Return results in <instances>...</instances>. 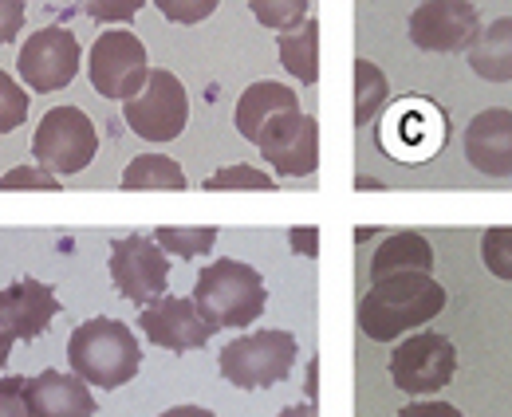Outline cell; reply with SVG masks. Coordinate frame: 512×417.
Instances as JSON below:
<instances>
[{
    "mask_svg": "<svg viewBox=\"0 0 512 417\" xmlns=\"http://www.w3.org/2000/svg\"><path fill=\"white\" fill-rule=\"evenodd\" d=\"M446 311V288L430 272H402L375 280L371 292L359 299V327L375 343H394L438 319Z\"/></svg>",
    "mask_w": 512,
    "mask_h": 417,
    "instance_id": "1",
    "label": "cell"
},
{
    "mask_svg": "<svg viewBox=\"0 0 512 417\" xmlns=\"http://www.w3.org/2000/svg\"><path fill=\"white\" fill-rule=\"evenodd\" d=\"M67 366L99 386V390H119L127 386L130 378L142 370V347H138V335L130 331L127 323L119 319H107V315H95L87 323H79L67 339Z\"/></svg>",
    "mask_w": 512,
    "mask_h": 417,
    "instance_id": "2",
    "label": "cell"
},
{
    "mask_svg": "<svg viewBox=\"0 0 512 417\" xmlns=\"http://www.w3.org/2000/svg\"><path fill=\"white\" fill-rule=\"evenodd\" d=\"M193 303L217 331L249 327L268 307V288L253 264L225 256V260H213L209 268H201V276L193 284Z\"/></svg>",
    "mask_w": 512,
    "mask_h": 417,
    "instance_id": "3",
    "label": "cell"
},
{
    "mask_svg": "<svg viewBox=\"0 0 512 417\" xmlns=\"http://www.w3.org/2000/svg\"><path fill=\"white\" fill-rule=\"evenodd\" d=\"M296 355H300V343L292 331H256V335H241V339L225 343L217 355V366L229 386L264 390L292 374Z\"/></svg>",
    "mask_w": 512,
    "mask_h": 417,
    "instance_id": "4",
    "label": "cell"
},
{
    "mask_svg": "<svg viewBox=\"0 0 512 417\" xmlns=\"http://www.w3.org/2000/svg\"><path fill=\"white\" fill-rule=\"evenodd\" d=\"M95 150H99L95 122L87 119V111H79V107H52L32 134L36 162L44 170L60 174V178L87 170L95 162Z\"/></svg>",
    "mask_w": 512,
    "mask_h": 417,
    "instance_id": "5",
    "label": "cell"
},
{
    "mask_svg": "<svg viewBox=\"0 0 512 417\" xmlns=\"http://www.w3.org/2000/svg\"><path fill=\"white\" fill-rule=\"evenodd\" d=\"M123 119L142 142H174L190 122V95L182 79L166 67H154L146 87L127 99Z\"/></svg>",
    "mask_w": 512,
    "mask_h": 417,
    "instance_id": "6",
    "label": "cell"
},
{
    "mask_svg": "<svg viewBox=\"0 0 512 417\" xmlns=\"http://www.w3.org/2000/svg\"><path fill=\"white\" fill-rule=\"evenodd\" d=\"M91 87L103 99H134L146 79H150V60H146V44L130 32V28H107L95 44H91V60H87Z\"/></svg>",
    "mask_w": 512,
    "mask_h": 417,
    "instance_id": "7",
    "label": "cell"
},
{
    "mask_svg": "<svg viewBox=\"0 0 512 417\" xmlns=\"http://www.w3.org/2000/svg\"><path fill=\"white\" fill-rule=\"evenodd\" d=\"M453 374H457V347L449 335H438V331L406 335L390 355V378L410 398L446 390Z\"/></svg>",
    "mask_w": 512,
    "mask_h": 417,
    "instance_id": "8",
    "label": "cell"
},
{
    "mask_svg": "<svg viewBox=\"0 0 512 417\" xmlns=\"http://www.w3.org/2000/svg\"><path fill=\"white\" fill-rule=\"evenodd\" d=\"M446 130V115L430 99L410 95L390 107V115L379 126V146H383V154L398 158V162H426L442 150Z\"/></svg>",
    "mask_w": 512,
    "mask_h": 417,
    "instance_id": "9",
    "label": "cell"
},
{
    "mask_svg": "<svg viewBox=\"0 0 512 417\" xmlns=\"http://www.w3.org/2000/svg\"><path fill=\"white\" fill-rule=\"evenodd\" d=\"M111 280L115 292L138 307H150L166 296L170 284V256L154 237H119L111 240Z\"/></svg>",
    "mask_w": 512,
    "mask_h": 417,
    "instance_id": "10",
    "label": "cell"
},
{
    "mask_svg": "<svg viewBox=\"0 0 512 417\" xmlns=\"http://www.w3.org/2000/svg\"><path fill=\"white\" fill-rule=\"evenodd\" d=\"M481 28V12L469 0H426L410 12V44L438 56L469 52Z\"/></svg>",
    "mask_w": 512,
    "mask_h": 417,
    "instance_id": "11",
    "label": "cell"
},
{
    "mask_svg": "<svg viewBox=\"0 0 512 417\" xmlns=\"http://www.w3.org/2000/svg\"><path fill=\"white\" fill-rule=\"evenodd\" d=\"M256 150L280 178H308L320 166V122L304 111H288L260 130Z\"/></svg>",
    "mask_w": 512,
    "mask_h": 417,
    "instance_id": "12",
    "label": "cell"
},
{
    "mask_svg": "<svg viewBox=\"0 0 512 417\" xmlns=\"http://www.w3.org/2000/svg\"><path fill=\"white\" fill-rule=\"evenodd\" d=\"M20 79L40 91V95H52V91H64L67 83L75 79L79 71V40L75 32L64 24H52V28H40L28 36V44L20 48Z\"/></svg>",
    "mask_w": 512,
    "mask_h": 417,
    "instance_id": "13",
    "label": "cell"
},
{
    "mask_svg": "<svg viewBox=\"0 0 512 417\" xmlns=\"http://www.w3.org/2000/svg\"><path fill=\"white\" fill-rule=\"evenodd\" d=\"M138 327H142V335H146L154 347L174 351V355L197 351V347H205V343L217 335V327L201 315V307L193 303V296L190 299L162 296L158 303L142 307V311H138Z\"/></svg>",
    "mask_w": 512,
    "mask_h": 417,
    "instance_id": "14",
    "label": "cell"
},
{
    "mask_svg": "<svg viewBox=\"0 0 512 417\" xmlns=\"http://www.w3.org/2000/svg\"><path fill=\"white\" fill-rule=\"evenodd\" d=\"M60 315V299L56 288L44 280H16L12 288H0V331H8L12 339H40L48 331V323Z\"/></svg>",
    "mask_w": 512,
    "mask_h": 417,
    "instance_id": "15",
    "label": "cell"
},
{
    "mask_svg": "<svg viewBox=\"0 0 512 417\" xmlns=\"http://www.w3.org/2000/svg\"><path fill=\"white\" fill-rule=\"evenodd\" d=\"M465 162L485 178H512V111L489 107L465 126Z\"/></svg>",
    "mask_w": 512,
    "mask_h": 417,
    "instance_id": "16",
    "label": "cell"
},
{
    "mask_svg": "<svg viewBox=\"0 0 512 417\" xmlns=\"http://www.w3.org/2000/svg\"><path fill=\"white\" fill-rule=\"evenodd\" d=\"M28 406L36 417H95L91 382L75 370H44L28 378Z\"/></svg>",
    "mask_w": 512,
    "mask_h": 417,
    "instance_id": "17",
    "label": "cell"
},
{
    "mask_svg": "<svg viewBox=\"0 0 512 417\" xmlns=\"http://www.w3.org/2000/svg\"><path fill=\"white\" fill-rule=\"evenodd\" d=\"M288 111H300L296 91H292L288 83L260 79V83H253V87H249V91L237 99V130H241V138H249V142L256 146L260 130H264L272 119L288 115Z\"/></svg>",
    "mask_w": 512,
    "mask_h": 417,
    "instance_id": "18",
    "label": "cell"
},
{
    "mask_svg": "<svg viewBox=\"0 0 512 417\" xmlns=\"http://www.w3.org/2000/svg\"><path fill=\"white\" fill-rule=\"evenodd\" d=\"M402 272H434V248L430 240L414 229H398L379 244V252L371 256V280L386 276H402Z\"/></svg>",
    "mask_w": 512,
    "mask_h": 417,
    "instance_id": "19",
    "label": "cell"
},
{
    "mask_svg": "<svg viewBox=\"0 0 512 417\" xmlns=\"http://www.w3.org/2000/svg\"><path fill=\"white\" fill-rule=\"evenodd\" d=\"M469 67L489 83H512V16H501L481 28L473 48L465 52Z\"/></svg>",
    "mask_w": 512,
    "mask_h": 417,
    "instance_id": "20",
    "label": "cell"
},
{
    "mask_svg": "<svg viewBox=\"0 0 512 417\" xmlns=\"http://www.w3.org/2000/svg\"><path fill=\"white\" fill-rule=\"evenodd\" d=\"M276 52L288 75H296L300 83H320V24L308 16L300 28L292 32H280L276 40Z\"/></svg>",
    "mask_w": 512,
    "mask_h": 417,
    "instance_id": "21",
    "label": "cell"
},
{
    "mask_svg": "<svg viewBox=\"0 0 512 417\" xmlns=\"http://www.w3.org/2000/svg\"><path fill=\"white\" fill-rule=\"evenodd\" d=\"M123 189H186L190 181H186V170L174 162V158H166V154H142V158H134L127 170H123V181H119Z\"/></svg>",
    "mask_w": 512,
    "mask_h": 417,
    "instance_id": "22",
    "label": "cell"
},
{
    "mask_svg": "<svg viewBox=\"0 0 512 417\" xmlns=\"http://www.w3.org/2000/svg\"><path fill=\"white\" fill-rule=\"evenodd\" d=\"M390 99L383 67L371 60H355V126H367Z\"/></svg>",
    "mask_w": 512,
    "mask_h": 417,
    "instance_id": "23",
    "label": "cell"
},
{
    "mask_svg": "<svg viewBox=\"0 0 512 417\" xmlns=\"http://www.w3.org/2000/svg\"><path fill=\"white\" fill-rule=\"evenodd\" d=\"M154 240L162 244L166 256L193 260V256H205L217 244V229L213 225H158Z\"/></svg>",
    "mask_w": 512,
    "mask_h": 417,
    "instance_id": "24",
    "label": "cell"
},
{
    "mask_svg": "<svg viewBox=\"0 0 512 417\" xmlns=\"http://www.w3.org/2000/svg\"><path fill=\"white\" fill-rule=\"evenodd\" d=\"M308 4H312V0H249L253 16L264 28H272V32H292V28H300V24L308 20Z\"/></svg>",
    "mask_w": 512,
    "mask_h": 417,
    "instance_id": "25",
    "label": "cell"
},
{
    "mask_svg": "<svg viewBox=\"0 0 512 417\" xmlns=\"http://www.w3.org/2000/svg\"><path fill=\"white\" fill-rule=\"evenodd\" d=\"M481 260H485V268L497 280L512 284V225L485 229V237H481Z\"/></svg>",
    "mask_w": 512,
    "mask_h": 417,
    "instance_id": "26",
    "label": "cell"
},
{
    "mask_svg": "<svg viewBox=\"0 0 512 417\" xmlns=\"http://www.w3.org/2000/svg\"><path fill=\"white\" fill-rule=\"evenodd\" d=\"M28 119V91L12 83L8 71H0V134H12Z\"/></svg>",
    "mask_w": 512,
    "mask_h": 417,
    "instance_id": "27",
    "label": "cell"
},
{
    "mask_svg": "<svg viewBox=\"0 0 512 417\" xmlns=\"http://www.w3.org/2000/svg\"><path fill=\"white\" fill-rule=\"evenodd\" d=\"M205 189L221 193V189H276V178H268L256 166H221L213 178H205Z\"/></svg>",
    "mask_w": 512,
    "mask_h": 417,
    "instance_id": "28",
    "label": "cell"
},
{
    "mask_svg": "<svg viewBox=\"0 0 512 417\" xmlns=\"http://www.w3.org/2000/svg\"><path fill=\"white\" fill-rule=\"evenodd\" d=\"M154 4L170 24H201L217 12L221 0H154Z\"/></svg>",
    "mask_w": 512,
    "mask_h": 417,
    "instance_id": "29",
    "label": "cell"
},
{
    "mask_svg": "<svg viewBox=\"0 0 512 417\" xmlns=\"http://www.w3.org/2000/svg\"><path fill=\"white\" fill-rule=\"evenodd\" d=\"M0 189L4 193H12V189H48V193H56L60 178L52 170H44V166H16V170H8L0 178Z\"/></svg>",
    "mask_w": 512,
    "mask_h": 417,
    "instance_id": "30",
    "label": "cell"
},
{
    "mask_svg": "<svg viewBox=\"0 0 512 417\" xmlns=\"http://www.w3.org/2000/svg\"><path fill=\"white\" fill-rule=\"evenodd\" d=\"M83 4V12L91 16V20H99V24H127L138 16V8L146 4V0H79Z\"/></svg>",
    "mask_w": 512,
    "mask_h": 417,
    "instance_id": "31",
    "label": "cell"
},
{
    "mask_svg": "<svg viewBox=\"0 0 512 417\" xmlns=\"http://www.w3.org/2000/svg\"><path fill=\"white\" fill-rule=\"evenodd\" d=\"M0 417H36L28 406V378L20 374L0 378Z\"/></svg>",
    "mask_w": 512,
    "mask_h": 417,
    "instance_id": "32",
    "label": "cell"
},
{
    "mask_svg": "<svg viewBox=\"0 0 512 417\" xmlns=\"http://www.w3.org/2000/svg\"><path fill=\"white\" fill-rule=\"evenodd\" d=\"M24 28V0H0V48L12 44Z\"/></svg>",
    "mask_w": 512,
    "mask_h": 417,
    "instance_id": "33",
    "label": "cell"
},
{
    "mask_svg": "<svg viewBox=\"0 0 512 417\" xmlns=\"http://www.w3.org/2000/svg\"><path fill=\"white\" fill-rule=\"evenodd\" d=\"M398 417H461V410L449 402H410L398 410Z\"/></svg>",
    "mask_w": 512,
    "mask_h": 417,
    "instance_id": "34",
    "label": "cell"
},
{
    "mask_svg": "<svg viewBox=\"0 0 512 417\" xmlns=\"http://www.w3.org/2000/svg\"><path fill=\"white\" fill-rule=\"evenodd\" d=\"M158 417H217L213 410H205V406H174V410H166V414Z\"/></svg>",
    "mask_w": 512,
    "mask_h": 417,
    "instance_id": "35",
    "label": "cell"
},
{
    "mask_svg": "<svg viewBox=\"0 0 512 417\" xmlns=\"http://www.w3.org/2000/svg\"><path fill=\"white\" fill-rule=\"evenodd\" d=\"M276 417H320V410H316V402H300V406H288V410H280Z\"/></svg>",
    "mask_w": 512,
    "mask_h": 417,
    "instance_id": "36",
    "label": "cell"
},
{
    "mask_svg": "<svg viewBox=\"0 0 512 417\" xmlns=\"http://www.w3.org/2000/svg\"><path fill=\"white\" fill-rule=\"evenodd\" d=\"M312 240H316V229H292V248L300 244V248H308V252H316V244H312Z\"/></svg>",
    "mask_w": 512,
    "mask_h": 417,
    "instance_id": "37",
    "label": "cell"
},
{
    "mask_svg": "<svg viewBox=\"0 0 512 417\" xmlns=\"http://www.w3.org/2000/svg\"><path fill=\"white\" fill-rule=\"evenodd\" d=\"M12 343H16V339H12L8 331H0V366H8V351H12Z\"/></svg>",
    "mask_w": 512,
    "mask_h": 417,
    "instance_id": "38",
    "label": "cell"
}]
</instances>
